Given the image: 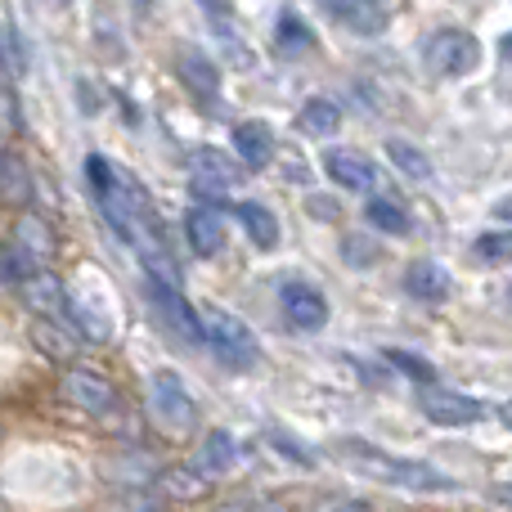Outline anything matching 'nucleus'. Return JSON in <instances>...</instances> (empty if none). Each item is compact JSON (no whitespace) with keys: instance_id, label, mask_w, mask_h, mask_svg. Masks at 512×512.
I'll list each match as a JSON object with an SVG mask.
<instances>
[{"instance_id":"20e7f679","label":"nucleus","mask_w":512,"mask_h":512,"mask_svg":"<svg viewBox=\"0 0 512 512\" xmlns=\"http://www.w3.org/2000/svg\"><path fill=\"white\" fill-rule=\"evenodd\" d=\"M477 59H481V45L463 27H441V32H432L423 41V63L432 72H441V77H463V72L477 68Z\"/></svg>"},{"instance_id":"4468645a","label":"nucleus","mask_w":512,"mask_h":512,"mask_svg":"<svg viewBox=\"0 0 512 512\" xmlns=\"http://www.w3.org/2000/svg\"><path fill=\"white\" fill-rule=\"evenodd\" d=\"M239 463V441H234L225 427H216V432L203 436V445H198V459L194 468L203 472V477H225V472Z\"/></svg>"},{"instance_id":"4be33fe9","label":"nucleus","mask_w":512,"mask_h":512,"mask_svg":"<svg viewBox=\"0 0 512 512\" xmlns=\"http://www.w3.org/2000/svg\"><path fill=\"white\" fill-rule=\"evenodd\" d=\"M387 158H391V167H400L409 180H432V162H427V153L414 149L409 140H387Z\"/></svg>"},{"instance_id":"6e6552de","label":"nucleus","mask_w":512,"mask_h":512,"mask_svg":"<svg viewBox=\"0 0 512 512\" xmlns=\"http://www.w3.org/2000/svg\"><path fill=\"white\" fill-rule=\"evenodd\" d=\"M176 72H180V81L189 86V95H194L198 104H207V108L216 104V95H221V68H216L203 50L185 45V50H180V59H176Z\"/></svg>"},{"instance_id":"b1692460","label":"nucleus","mask_w":512,"mask_h":512,"mask_svg":"<svg viewBox=\"0 0 512 512\" xmlns=\"http://www.w3.org/2000/svg\"><path fill=\"white\" fill-rule=\"evenodd\" d=\"M279 45L283 50H306V45H315V32L301 23L297 9H283L279 14Z\"/></svg>"},{"instance_id":"a211bd4d","label":"nucleus","mask_w":512,"mask_h":512,"mask_svg":"<svg viewBox=\"0 0 512 512\" xmlns=\"http://www.w3.org/2000/svg\"><path fill=\"white\" fill-rule=\"evenodd\" d=\"M364 221H369L378 234H391V239H396V234H409V225H414V221H409V212H405V203H396V198H387V194H373L369 198Z\"/></svg>"},{"instance_id":"9d476101","label":"nucleus","mask_w":512,"mask_h":512,"mask_svg":"<svg viewBox=\"0 0 512 512\" xmlns=\"http://www.w3.org/2000/svg\"><path fill=\"white\" fill-rule=\"evenodd\" d=\"M324 171L333 185L351 189V194H364V189H373V180H378V167H373L364 153L355 149H328L324 153Z\"/></svg>"},{"instance_id":"9b49d317","label":"nucleus","mask_w":512,"mask_h":512,"mask_svg":"<svg viewBox=\"0 0 512 512\" xmlns=\"http://www.w3.org/2000/svg\"><path fill=\"white\" fill-rule=\"evenodd\" d=\"M149 400H153V414H158L162 423H167V418H171L176 427H189V423H194V400H189L185 382H180L176 373H158V378H153Z\"/></svg>"},{"instance_id":"7ed1b4c3","label":"nucleus","mask_w":512,"mask_h":512,"mask_svg":"<svg viewBox=\"0 0 512 512\" xmlns=\"http://www.w3.org/2000/svg\"><path fill=\"white\" fill-rule=\"evenodd\" d=\"M144 292H149V301H153V310H158V319L180 337V342H189V346H203V342H207V333H203V310L189 306L185 292H180L171 279H153V274H149V279H144Z\"/></svg>"},{"instance_id":"5701e85b","label":"nucleus","mask_w":512,"mask_h":512,"mask_svg":"<svg viewBox=\"0 0 512 512\" xmlns=\"http://www.w3.org/2000/svg\"><path fill=\"white\" fill-rule=\"evenodd\" d=\"M472 252H477L481 261H490V265L512 261V230H486V234H477Z\"/></svg>"},{"instance_id":"7c9ffc66","label":"nucleus","mask_w":512,"mask_h":512,"mask_svg":"<svg viewBox=\"0 0 512 512\" xmlns=\"http://www.w3.org/2000/svg\"><path fill=\"white\" fill-rule=\"evenodd\" d=\"M504 54H512V36H504Z\"/></svg>"},{"instance_id":"c756f323","label":"nucleus","mask_w":512,"mask_h":512,"mask_svg":"<svg viewBox=\"0 0 512 512\" xmlns=\"http://www.w3.org/2000/svg\"><path fill=\"white\" fill-rule=\"evenodd\" d=\"M499 423L512 427V400H504V405H499Z\"/></svg>"},{"instance_id":"423d86ee","label":"nucleus","mask_w":512,"mask_h":512,"mask_svg":"<svg viewBox=\"0 0 512 512\" xmlns=\"http://www.w3.org/2000/svg\"><path fill=\"white\" fill-rule=\"evenodd\" d=\"M279 306H283V315H288V324L301 328V333H319V328L328 324V297L306 279H283Z\"/></svg>"},{"instance_id":"1a4fd4ad","label":"nucleus","mask_w":512,"mask_h":512,"mask_svg":"<svg viewBox=\"0 0 512 512\" xmlns=\"http://www.w3.org/2000/svg\"><path fill=\"white\" fill-rule=\"evenodd\" d=\"M324 5H328V14L342 27H351L355 36H378V32H387V23H391L387 0H324Z\"/></svg>"},{"instance_id":"2eb2a0df","label":"nucleus","mask_w":512,"mask_h":512,"mask_svg":"<svg viewBox=\"0 0 512 512\" xmlns=\"http://www.w3.org/2000/svg\"><path fill=\"white\" fill-rule=\"evenodd\" d=\"M185 234H189V243H194V252H203V256H216V252L225 248L221 212H216V207H207V203L189 207V216H185Z\"/></svg>"},{"instance_id":"a878e982","label":"nucleus","mask_w":512,"mask_h":512,"mask_svg":"<svg viewBox=\"0 0 512 512\" xmlns=\"http://www.w3.org/2000/svg\"><path fill=\"white\" fill-rule=\"evenodd\" d=\"M198 5L207 9V18H212V27H216V36H221V41H230L234 50L243 54V45L234 41V9H230V0H198Z\"/></svg>"},{"instance_id":"473e14b6","label":"nucleus","mask_w":512,"mask_h":512,"mask_svg":"<svg viewBox=\"0 0 512 512\" xmlns=\"http://www.w3.org/2000/svg\"><path fill=\"white\" fill-rule=\"evenodd\" d=\"M256 512H283V508H256Z\"/></svg>"},{"instance_id":"39448f33","label":"nucleus","mask_w":512,"mask_h":512,"mask_svg":"<svg viewBox=\"0 0 512 512\" xmlns=\"http://www.w3.org/2000/svg\"><path fill=\"white\" fill-rule=\"evenodd\" d=\"M418 409H423L427 423H436V427H472V423H481V418H490L486 400L463 396V391H450V387H423Z\"/></svg>"},{"instance_id":"c85d7f7f","label":"nucleus","mask_w":512,"mask_h":512,"mask_svg":"<svg viewBox=\"0 0 512 512\" xmlns=\"http://www.w3.org/2000/svg\"><path fill=\"white\" fill-rule=\"evenodd\" d=\"M495 212H499V221H508V225H512V198H504V203H499Z\"/></svg>"},{"instance_id":"72a5a7b5","label":"nucleus","mask_w":512,"mask_h":512,"mask_svg":"<svg viewBox=\"0 0 512 512\" xmlns=\"http://www.w3.org/2000/svg\"><path fill=\"white\" fill-rule=\"evenodd\" d=\"M508 306H512V288H508Z\"/></svg>"},{"instance_id":"cd10ccee","label":"nucleus","mask_w":512,"mask_h":512,"mask_svg":"<svg viewBox=\"0 0 512 512\" xmlns=\"http://www.w3.org/2000/svg\"><path fill=\"white\" fill-rule=\"evenodd\" d=\"M490 499H495V504H504V508H512V481H508V486H495V495H490Z\"/></svg>"},{"instance_id":"f03ea898","label":"nucleus","mask_w":512,"mask_h":512,"mask_svg":"<svg viewBox=\"0 0 512 512\" xmlns=\"http://www.w3.org/2000/svg\"><path fill=\"white\" fill-rule=\"evenodd\" d=\"M203 333H207L203 346L221 364H230V369H252V364L261 360V342H256V333L243 324L239 315H230V310L203 306Z\"/></svg>"},{"instance_id":"f257e3e1","label":"nucleus","mask_w":512,"mask_h":512,"mask_svg":"<svg viewBox=\"0 0 512 512\" xmlns=\"http://www.w3.org/2000/svg\"><path fill=\"white\" fill-rule=\"evenodd\" d=\"M342 454L360 472L387 481V486H400V490H454V481L445 477L441 468H432V463H418V459H400V454H387V450H378V445L360 441V436L342 441Z\"/></svg>"},{"instance_id":"bb28decb","label":"nucleus","mask_w":512,"mask_h":512,"mask_svg":"<svg viewBox=\"0 0 512 512\" xmlns=\"http://www.w3.org/2000/svg\"><path fill=\"white\" fill-rule=\"evenodd\" d=\"M270 441L279 445V450H288V459H292V463H301V468H310V463H315V459H310L306 450H301L297 441H292V436H283V432H270Z\"/></svg>"},{"instance_id":"2f4dec72","label":"nucleus","mask_w":512,"mask_h":512,"mask_svg":"<svg viewBox=\"0 0 512 512\" xmlns=\"http://www.w3.org/2000/svg\"><path fill=\"white\" fill-rule=\"evenodd\" d=\"M135 5H140V9H149V5H153V0H135Z\"/></svg>"},{"instance_id":"412c9836","label":"nucleus","mask_w":512,"mask_h":512,"mask_svg":"<svg viewBox=\"0 0 512 512\" xmlns=\"http://www.w3.org/2000/svg\"><path fill=\"white\" fill-rule=\"evenodd\" d=\"M297 126H301L306 135H333L337 126H342V108H337L333 99H310V104L301 108Z\"/></svg>"},{"instance_id":"aec40b11","label":"nucleus","mask_w":512,"mask_h":512,"mask_svg":"<svg viewBox=\"0 0 512 512\" xmlns=\"http://www.w3.org/2000/svg\"><path fill=\"white\" fill-rule=\"evenodd\" d=\"M0 198H5V203H18V207L32 203V180H27V167L14 158V153H0Z\"/></svg>"},{"instance_id":"f3484780","label":"nucleus","mask_w":512,"mask_h":512,"mask_svg":"<svg viewBox=\"0 0 512 512\" xmlns=\"http://www.w3.org/2000/svg\"><path fill=\"white\" fill-rule=\"evenodd\" d=\"M234 216H239V225L248 230V239L256 248H274L279 243V216L265 203H234Z\"/></svg>"},{"instance_id":"6ab92c4d","label":"nucleus","mask_w":512,"mask_h":512,"mask_svg":"<svg viewBox=\"0 0 512 512\" xmlns=\"http://www.w3.org/2000/svg\"><path fill=\"white\" fill-rule=\"evenodd\" d=\"M36 274H41V256L32 248H23V243L0 248V283H18V288H23V283L36 279Z\"/></svg>"},{"instance_id":"393cba45","label":"nucleus","mask_w":512,"mask_h":512,"mask_svg":"<svg viewBox=\"0 0 512 512\" xmlns=\"http://www.w3.org/2000/svg\"><path fill=\"white\" fill-rule=\"evenodd\" d=\"M387 360L396 364L400 373H409V378H414V382H423V387H436V369L423 360V355H409V351H400V346H391V351H387Z\"/></svg>"},{"instance_id":"0eeeda50","label":"nucleus","mask_w":512,"mask_h":512,"mask_svg":"<svg viewBox=\"0 0 512 512\" xmlns=\"http://www.w3.org/2000/svg\"><path fill=\"white\" fill-rule=\"evenodd\" d=\"M63 391H68V400L81 409V414H95V418L117 414V387L104 378V373L72 369L68 382H63Z\"/></svg>"},{"instance_id":"dca6fc26","label":"nucleus","mask_w":512,"mask_h":512,"mask_svg":"<svg viewBox=\"0 0 512 512\" xmlns=\"http://www.w3.org/2000/svg\"><path fill=\"white\" fill-rule=\"evenodd\" d=\"M234 153H239L243 167L261 171L274 158V131L265 122H239L234 126Z\"/></svg>"},{"instance_id":"ddd939ff","label":"nucleus","mask_w":512,"mask_h":512,"mask_svg":"<svg viewBox=\"0 0 512 512\" xmlns=\"http://www.w3.org/2000/svg\"><path fill=\"white\" fill-rule=\"evenodd\" d=\"M23 301L32 310H41L45 319H63V324H68V306H72V297L68 292H63V283L54 279V274H36V279H27L23 283Z\"/></svg>"},{"instance_id":"f8f14e48","label":"nucleus","mask_w":512,"mask_h":512,"mask_svg":"<svg viewBox=\"0 0 512 512\" xmlns=\"http://www.w3.org/2000/svg\"><path fill=\"white\" fill-rule=\"evenodd\" d=\"M405 292L414 301L441 306V301L450 297V274H445V265H436V261H414L405 270Z\"/></svg>"}]
</instances>
